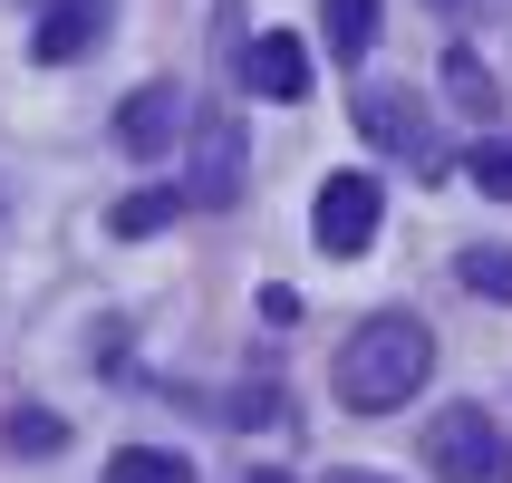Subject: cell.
<instances>
[{"label": "cell", "instance_id": "obj_1", "mask_svg": "<svg viewBox=\"0 0 512 483\" xmlns=\"http://www.w3.org/2000/svg\"><path fill=\"white\" fill-rule=\"evenodd\" d=\"M426 368H435V329L416 310H377V319H358L348 348H339V406L348 416H397V406L426 387Z\"/></svg>", "mask_w": 512, "mask_h": 483}, {"label": "cell", "instance_id": "obj_2", "mask_svg": "<svg viewBox=\"0 0 512 483\" xmlns=\"http://www.w3.org/2000/svg\"><path fill=\"white\" fill-rule=\"evenodd\" d=\"M426 474L435 483H503L512 474V445L493 435L484 406H435V416H426Z\"/></svg>", "mask_w": 512, "mask_h": 483}, {"label": "cell", "instance_id": "obj_3", "mask_svg": "<svg viewBox=\"0 0 512 483\" xmlns=\"http://www.w3.org/2000/svg\"><path fill=\"white\" fill-rule=\"evenodd\" d=\"M358 136L387 145V155H406L416 184L445 174V136H435V116L416 107V87H358Z\"/></svg>", "mask_w": 512, "mask_h": 483}, {"label": "cell", "instance_id": "obj_4", "mask_svg": "<svg viewBox=\"0 0 512 483\" xmlns=\"http://www.w3.org/2000/svg\"><path fill=\"white\" fill-rule=\"evenodd\" d=\"M310 232H319L329 261H358L377 242V174H329L319 203H310Z\"/></svg>", "mask_w": 512, "mask_h": 483}, {"label": "cell", "instance_id": "obj_5", "mask_svg": "<svg viewBox=\"0 0 512 483\" xmlns=\"http://www.w3.org/2000/svg\"><path fill=\"white\" fill-rule=\"evenodd\" d=\"M116 145L136 155V165H155V155H174L184 145V87H165V78H145L126 107H116Z\"/></svg>", "mask_w": 512, "mask_h": 483}, {"label": "cell", "instance_id": "obj_6", "mask_svg": "<svg viewBox=\"0 0 512 483\" xmlns=\"http://www.w3.org/2000/svg\"><path fill=\"white\" fill-rule=\"evenodd\" d=\"M174 184H184V203H213V213H223V203H242V126H232V116H213V126L194 136V155H184V174H174Z\"/></svg>", "mask_w": 512, "mask_h": 483}, {"label": "cell", "instance_id": "obj_7", "mask_svg": "<svg viewBox=\"0 0 512 483\" xmlns=\"http://www.w3.org/2000/svg\"><path fill=\"white\" fill-rule=\"evenodd\" d=\"M107 20H116V0H49L39 29H29V58H39V68H68V58H87L107 39Z\"/></svg>", "mask_w": 512, "mask_h": 483}, {"label": "cell", "instance_id": "obj_8", "mask_svg": "<svg viewBox=\"0 0 512 483\" xmlns=\"http://www.w3.org/2000/svg\"><path fill=\"white\" fill-rule=\"evenodd\" d=\"M242 78H252V97H271V107H300V97H310V49H300L290 29H261L252 49H242Z\"/></svg>", "mask_w": 512, "mask_h": 483}, {"label": "cell", "instance_id": "obj_9", "mask_svg": "<svg viewBox=\"0 0 512 483\" xmlns=\"http://www.w3.org/2000/svg\"><path fill=\"white\" fill-rule=\"evenodd\" d=\"M319 39H329L339 68H358L377 49V0H319Z\"/></svg>", "mask_w": 512, "mask_h": 483}, {"label": "cell", "instance_id": "obj_10", "mask_svg": "<svg viewBox=\"0 0 512 483\" xmlns=\"http://www.w3.org/2000/svg\"><path fill=\"white\" fill-rule=\"evenodd\" d=\"M174 213H184V184H145V194H126L107 213V232H116V242H145V232H165Z\"/></svg>", "mask_w": 512, "mask_h": 483}, {"label": "cell", "instance_id": "obj_11", "mask_svg": "<svg viewBox=\"0 0 512 483\" xmlns=\"http://www.w3.org/2000/svg\"><path fill=\"white\" fill-rule=\"evenodd\" d=\"M445 107L484 116V126H493V107H503V87H493V68H484L474 49H455V58H445Z\"/></svg>", "mask_w": 512, "mask_h": 483}, {"label": "cell", "instance_id": "obj_12", "mask_svg": "<svg viewBox=\"0 0 512 483\" xmlns=\"http://www.w3.org/2000/svg\"><path fill=\"white\" fill-rule=\"evenodd\" d=\"M107 483H194V464L165 445H126V455H107Z\"/></svg>", "mask_w": 512, "mask_h": 483}, {"label": "cell", "instance_id": "obj_13", "mask_svg": "<svg viewBox=\"0 0 512 483\" xmlns=\"http://www.w3.org/2000/svg\"><path fill=\"white\" fill-rule=\"evenodd\" d=\"M464 290H484V300H512V242H484V252H464Z\"/></svg>", "mask_w": 512, "mask_h": 483}, {"label": "cell", "instance_id": "obj_14", "mask_svg": "<svg viewBox=\"0 0 512 483\" xmlns=\"http://www.w3.org/2000/svg\"><path fill=\"white\" fill-rule=\"evenodd\" d=\"M464 174H474L493 203H512V136H484L474 155H464Z\"/></svg>", "mask_w": 512, "mask_h": 483}, {"label": "cell", "instance_id": "obj_15", "mask_svg": "<svg viewBox=\"0 0 512 483\" xmlns=\"http://www.w3.org/2000/svg\"><path fill=\"white\" fill-rule=\"evenodd\" d=\"M10 445H20V455H58V445H68V426H58V416H10Z\"/></svg>", "mask_w": 512, "mask_h": 483}, {"label": "cell", "instance_id": "obj_16", "mask_svg": "<svg viewBox=\"0 0 512 483\" xmlns=\"http://www.w3.org/2000/svg\"><path fill=\"white\" fill-rule=\"evenodd\" d=\"M223 416H232V426H271V416H281V397H271V387H242Z\"/></svg>", "mask_w": 512, "mask_h": 483}, {"label": "cell", "instance_id": "obj_17", "mask_svg": "<svg viewBox=\"0 0 512 483\" xmlns=\"http://www.w3.org/2000/svg\"><path fill=\"white\" fill-rule=\"evenodd\" d=\"M329 483H387V474H368V464H348V474H329Z\"/></svg>", "mask_w": 512, "mask_h": 483}, {"label": "cell", "instance_id": "obj_18", "mask_svg": "<svg viewBox=\"0 0 512 483\" xmlns=\"http://www.w3.org/2000/svg\"><path fill=\"white\" fill-rule=\"evenodd\" d=\"M435 10H445V20H464V10H484V0H435Z\"/></svg>", "mask_w": 512, "mask_h": 483}, {"label": "cell", "instance_id": "obj_19", "mask_svg": "<svg viewBox=\"0 0 512 483\" xmlns=\"http://www.w3.org/2000/svg\"><path fill=\"white\" fill-rule=\"evenodd\" d=\"M252 483H290V474H252Z\"/></svg>", "mask_w": 512, "mask_h": 483}]
</instances>
